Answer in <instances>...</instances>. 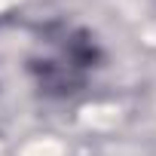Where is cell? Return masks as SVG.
Here are the masks:
<instances>
[{
	"label": "cell",
	"instance_id": "6da1fadb",
	"mask_svg": "<svg viewBox=\"0 0 156 156\" xmlns=\"http://www.w3.org/2000/svg\"><path fill=\"white\" fill-rule=\"evenodd\" d=\"M101 64V49L89 31L52 22L40 31L34 52L28 55V73L34 86L46 98H70L89 80Z\"/></svg>",
	"mask_w": 156,
	"mask_h": 156
}]
</instances>
